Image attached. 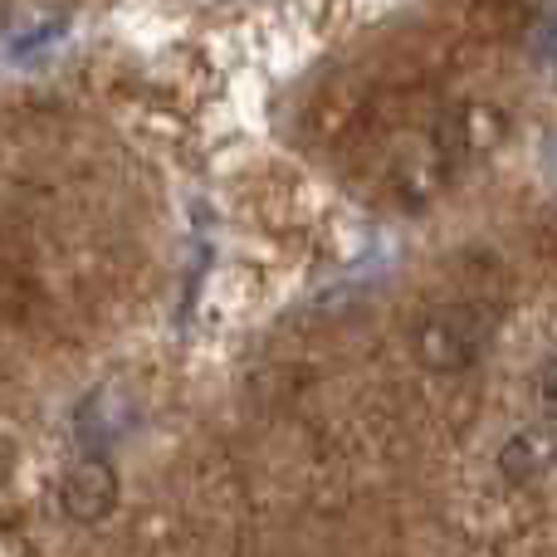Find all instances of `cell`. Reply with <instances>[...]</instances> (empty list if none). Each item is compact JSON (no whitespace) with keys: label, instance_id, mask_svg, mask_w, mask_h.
Returning a JSON list of instances; mask_svg holds the SVG:
<instances>
[{"label":"cell","instance_id":"6da1fadb","mask_svg":"<svg viewBox=\"0 0 557 557\" xmlns=\"http://www.w3.org/2000/svg\"><path fill=\"white\" fill-rule=\"evenodd\" d=\"M494 333V318L474 304H455V308H435L416 333V352L431 372H465L484 357Z\"/></svg>","mask_w":557,"mask_h":557},{"label":"cell","instance_id":"7a4b0ae2","mask_svg":"<svg viewBox=\"0 0 557 557\" xmlns=\"http://www.w3.org/2000/svg\"><path fill=\"white\" fill-rule=\"evenodd\" d=\"M59 504L74 523H98L113 513L117 504V470L98 455H84L78 465H69L64 484H59Z\"/></svg>","mask_w":557,"mask_h":557},{"label":"cell","instance_id":"3957f363","mask_svg":"<svg viewBox=\"0 0 557 557\" xmlns=\"http://www.w3.org/2000/svg\"><path fill=\"white\" fill-rule=\"evenodd\" d=\"M553 465H557V425H529L513 441H504V450H499V470L509 484L539 480Z\"/></svg>","mask_w":557,"mask_h":557},{"label":"cell","instance_id":"277c9868","mask_svg":"<svg viewBox=\"0 0 557 557\" xmlns=\"http://www.w3.org/2000/svg\"><path fill=\"white\" fill-rule=\"evenodd\" d=\"M539 401H543V411L557 421V362L553 367H543V376H539Z\"/></svg>","mask_w":557,"mask_h":557}]
</instances>
